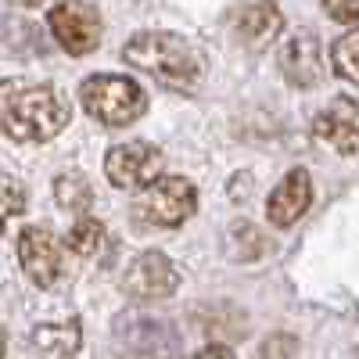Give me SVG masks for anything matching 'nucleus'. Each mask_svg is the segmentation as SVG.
Returning a JSON list of instances; mask_svg holds the SVG:
<instances>
[{
	"instance_id": "obj_1",
	"label": "nucleus",
	"mask_w": 359,
	"mask_h": 359,
	"mask_svg": "<svg viewBox=\"0 0 359 359\" xmlns=\"http://www.w3.org/2000/svg\"><path fill=\"white\" fill-rule=\"evenodd\" d=\"M69 126V104L50 83L0 79V133L18 144H47Z\"/></svg>"
},
{
	"instance_id": "obj_2",
	"label": "nucleus",
	"mask_w": 359,
	"mask_h": 359,
	"mask_svg": "<svg viewBox=\"0 0 359 359\" xmlns=\"http://www.w3.org/2000/svg\"><path fill=\"white\" fill-rule=\"evenodd\" d=\"M123 57L137 72L155 76L162 86L172 90H194L205 72L198 47L180 33H137L133 40H126Z\"/></svg>"
},
{
	"instance_id": "obj_3",
	"label": "nucleus",
	"mask_w": 359,
	"mask_h": 359,
	"mask_svg": "<svg viewBox=\"0 0 359 359\" xmlns=\"http://www.w3.org/2000/svg\"><path fill=\"white\" fill-rule=\"evenodd\" d=\"M79 101L86 108L90 118H97L101 126H111V130H123L130 123L144 115L147 108V94L144 86L130 76H108V72H97L83 79L79 86Z\"/></svg>"
},
{
	"instance_id": "obj_4",
	"label": "nucleus",
	"mask_w": 359,
	"mask_h": 359,
	"mask_svg": "<svg viewBox=\"0 0 359 359\" xmlns=\"http://www.w3.org/2000/svg\"><path fill=\"white\" fill-rule=\"evenodd\" d=\"M198 208V187L187 176H158L133 198V219L147 230H176Z\"/></svg>"
},
{
	"instance_id": "obj_5",
	"label": "nucleus",
	"mask_w": 359,
	"mask_h": 359,
	"mask_svg": "<svg viewBox=\"0 0 359 359\" xmlns=\"http://www.w3.org/2000/svg\"><path fill=\"white\" fill-rule=\"evenodd\" d=\"M165 169V151L151 140H126L115 144L104 155V176L108 184L123 191H140L147 184H155Z\"/></svg>"
},
{
	"instance_id": "obj_6",
	"label": "nucleus",
	"mask_w": 359,
	"mask_h": 359,
	"mask_svg": "<svg viewBox=\"0 0 359 359\" xmlns=\"http://www.w3.org/2000/svg\"><path fill=\"white\" fill-rule=\"evenodd\" d=\"M18 266L36 287H54L57 280H62V269H65L62 241L40 223L25 226L18 233Z\"/></svg>"
},
{
	"instance_id": "obj_7",
	"label": "nucleus",
	"mask_w": 359,
	"mask_h": 359,
	"mask_svg": "<svg viewBox=\"0 0 359 359\" xmlns=\"http://www.w3.org/2000/svg\"><path fill=\"white\" fill-rule=\"evenodd\" d=\"M50 33L69 54L83 57L101 43V15L86 0H62L50 11Z\"/></svg>"
},
{
	"instance_id": "obj_8",
	"label": "nucleus",
	"mask_w": 359,
	"mask_h": 359,
	"mask_svg": "<svg viewBox=\"0 0 359 359\" xmlns=\"http://www.w3.org/2000/svg\"><path fill=\"white\" fill-rule=\"evenodd\" d=\"M176 287H180V269L162 252L137 255L123 273V291L137 302H158V298H169Z\"/></svg>"
},
{
	"instance_id": "obj_9",
	"label": "nucleus",
	"mask_w": 359,
	"mask_h": 359,
	"mask_svg": "<svg viewBox=\"0 0 359 359\" xmlns=\"http://www.w3.org/2000/svg\"><path fill=\"white\" fill-rule=\"evenodd\" d=\"M313 133L341 155H359V101H352V97L331 101L316 115Z\"/></svg>"
},
{
	"instance_id": "obj_10",
	"label": "nucleus",
	"mask_w": 359,
	"mask_h": 359,
	"mask_svg": "<svg viewBox=\"0 0 359 359\" xmlns=\"http://www.w3.org/2000/svg\"><path fill=\"white\" fill-rule=\"evenodd\" d=\"M280 72L298 90H309V86L323 83V50H320V40L313 33H294L280 47Z\"/></svg>"
},
{
	"instance_id": "obj_11",
	"label": "nucleus",
	"mask_w": 359,
	"mask_h": 359,
	"mask_svg": "<svg viewBox=\"0 0 359 359\" xmlns=\"http://www.w3.org/2000/svg\"><path fill=\"white\" fill-rule=\"evenodd\" d=\"M313 205V180L306 169H291L280 184L273 187L266 201V216L273 226H291L306 216V208Z\"/></svg>"
},
{
	"instance_id": "obj_12",
	"label": "nucleus",
	"mask_w": 359,
	"mask_h": 359,
	"mask_svg": "<svg viewBox=\"0 0 359 359\" xmlns=\"http://www.w3.org/2000/svg\"><path fill=\"white\" fill-rule=\"evenodd\" d=\"M280 8L273 0H241L233 8V33L248 47H262L280 33Z\"/></svg>"
},
{
	"instance_id": "obj_13",
	"label": "nucleus",
	"mask_w": 359,
	"mask_h": 359,
	"mask_svg": "<svg viewBox=\"0 0 359 359\" xmlns=\"http://www.w3.org/2000/svg\"><path fill=\"white\" fill-rule=\"evenodd\" d=\"M33 348L40 359H76V352L83 348V331L76 320L43 323L33 331Z\"/></svg>"
},
{
	"instance_id": "obj_14",
	"label": "nucleus",
	"mask_w": 359,
	"mask_h": 359,
	"mask_svg": "<svg viewBox=\"0 0 359 359\" xmlns=\"http://www.w3.org/2000/svg\"><path fill=\"white\" fill-rule=\"evenodd\" d=\"M108 245V230L101 219H90V216H79L72 223V230L65 233V248L79 259H97Z\"/></svg>"
},
{
	"instance_id": "obj_15",
	"label": "nucleus",
	"mask_w": 359,
	"mask_h": 359,
	"mask_svg": "<svg viewBox=\"0 0 359 359\" xmlns=\"http://www.w3.org/2000/svg\"><path fill=\"white\" fill-rule=\"evenodd\" d=\"M54 194H57V205L62 208H69V212H86L90 208V201H94V191H90V184H86V176H79V172H69V176H62L54 184Z\"/></svg>"
},
{
	"instance_id": "obj_16",
	"label": "nucleus",
	"mask_w": 359,
	"mask_h": 359,
	"mask_svg": "<svg viewBox=\"0 0 359 359\" xmlns=\"http://www.w3.org/2000/svg\"><path fill=\"white\" fill-rule=\"evenodd\" d=\"M331 65H334V72L341 79H348V83L359 86V25L331 47Z\"/></svg>"
},
{
	"instance_id": "obj_17",
	"label": "nucleus",
	"mask_w": 359,
	"mask_h": 359,
	"mask_svg": "<svg viewBox=\"0 0 359 359\" xmlns=\"http://www.w3.org/2000/svg\"><path fill=\"white\" fill-rule=\"evenodd\" d=\"M25 212V187L15 176H0V233H4L8 219Z\"/></svg>"
},
{
	"instance_id": "obj_18",
	"label": "nucleus",
	"mask_w": 359,
	"mask_h": 359,
	"mask_svg": "<svg viewBox=\"0 0 359 359\" xmlns=\"http://www.w3.org/2000/svg\"><path fill=\"white\" fill-rule=\"evenodd\" d=\"M323 11L334 22H359V0H323Z\"/></svg>"
},
{
	"instance_id": "obj_19",
	"label": "nucleus",
	"mask_w": 359,
	"mask_h": 359,
	"mask_svg": "<svg viewBox=\"0 0 359 359\" xmlns=\"http://www.w3.org/2000/svg\"><path fill=\"white\" fill-rule=\"evenodd\" d=\"M191 359H237L226 345H205V348H198Z\"/></svg>"
},
{
	"instance_id": "obj_20",
	"label": "nucleus",
	"mask_w": 359,
	"mask_h": 359,
	"mask_svg": "<svg viewBox=\"0 0 359 359\" xmlns=\"http://www.w3.org/2000/svg\"><path fill=\"white\" fill-rule=\"evenodd\" d=\"M18 4H25V8H36V4H43V0H18Z\"/></svg>"
},
{
	"instance_id": "obj_21",
	"label": "nucleus",
	"mask_w": 359,
	"mask_h": 359,
	"mask_svg": "<svg viewBox=\"0 0 359 359\" xmlns=\"http://www.w3.org/2000/svg\"><path fill=\"white\" fill-rule=\"evenodd\" d=\"M0 359H4V334H0Z\"/></svg>"
}]
</instances>
